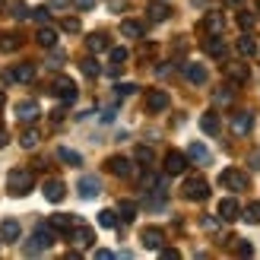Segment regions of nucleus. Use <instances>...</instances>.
Instances as JSON below:
<instances>
[{
    "label": "nucleus",
    "instance_id": "f257e3e1",
    "mask_svg": "<svg viewBox=\"0 0 260 260\" xmlns=\"http://www.w3.org/2000/svg\"><path fill=\"white\" fill-rule=\"evenodd\" d=\"M54 241H57V229L51 225V222H42V225H35L32 238L22 244V254H25V257H38L42 251H48Z\"/></svg>",
    "mask_w": 260,
    "mask_h": 260
},
{
    "label": "nucleus",
    "instance_id": "f03ea898",
    "mask_svg": "<svg viewBox=\"0 0 260 260\" xmlns=\"http://www.w3.org/2000/svg\"><path fill=\"white\" fill-rule=\"evenodd\" d=\"M7 190H10V197H25V193H32L35 190V172L32 168H10V175H7Z\"/></svg>",
    "mask_w": 260,
    "mask_h": 260
},
{
    "label": "nucleus",
    "instance_id": "7ed1b4c3",
    "mask_svg": "<svg viewBox=\"0 0 260 260\" xmlns=\"http://www.w3.org/2000/svg\"><path fill=\"white\" fill-rule=\"evenodd\" d=\"M67 238L76 244V248H92V244H95V232L89 229L80 216H73V225H70V232H67Z\"/></svg>",
    "mask_w": 260,
    "mask_h": 260
},
{
    "label": "nucleus",
    "instance_id": "20e7f679",
    "mask_svg": "<svg viewBox=\"0 0 260 260\" xmlns=\"http://www.w3.org/2000/svg\"><path fill=\"white\" fill-rule=\"evenodd\" d=\"M219 184H222L225 190H248L251 187V178L248 172H241V168H222V175H219Z\"/></svg>",
    "mask_w": 260,
    "mask_h": 260
},
{
    "label": "nucleus",
    "instance_id": "39448f33",
    "mask_svg": "<svg viewBox=\"0 0 260 260\" xmlns=\"http://www.w3.org/2000/svg\"><path fill=\"white\" fill-rule=\"evenodd\" d=\"M51 92H54L63 105H73V102L80 99V89H76V83L70 80V76H57V80L51 83Z\"/></svg>",
    "mask_w": 260,
    "mask_h": 260
},
{
    "label": "nucleus",
    "instance_id": "423d86ee",
    "mask_svg": "<svg viewBox=\"0 0 260 260\" xmlns=\"http://www.w3.org/2000/svg\"><path fill=\"white\" fill-rule=\"evenodd\" d=\"M181 193H184V200H206L210 197V184L200 178V175H190L187 181H184V187H181Z\"/></svg>",
    "mask_w": 260,
    "mask_h": 260
},
{
    "label": "nucleus",
    "instance_id": "0eeeda50",
    "mask_svg": "<svg viewBox=\"0 0 260 260\" xmlns=\"http://www.w3.org/2000/svg\"><path fill=\"white\" fill-rule=\"evenodd\" d=\"M76 190H80L83 200H95L102 193V178L99 175H80V181H76Z\"/></svg>",
    "mask_w": 260,
    "mask_h": 260
},
{
    "label": "nucleus",
    "instance_id": "6e6552de",
    "mask_svg": "<svg viewBox=\"0 0 260 260\" xmlns=\"http://www.w3.org/2000/svg\"><path fill=\"white\" fill-rule=\"evenodd\" d=\"M225 76H229L232 86H244L251 80V70H248L244 60H225Z\"/></svg>",
    "mask_w": 260,
    "mask_h": 260
},
{
    "label": "nucleus",
    "instance_id": "1a4fd4ad",
    "mask_svg": "<svg viewBox=\"0 0 260 260\" xmlns=\"http://www.w3.org/2000/svg\"><path fill=\"white\" fill-rule=\"evenodd\" d=\"M251 130H254V114L251 111H235V114H232V137H248L251 134Z\"/></svg>",
    "mask_w": 260,
    "mask_h": 260
},
{
    "label": "nucleus",
    "instance_id": "9d476101",
    "mask_svg": "<svg viewBox=\"0 0 260 260\" xmlns=\"http://www.w3.org/2000/svg\"><path fill=\"white\" fill-rule=\"evenodd\" d=\"M140 241H143V248L159 251V248H165V232L159 225H146V229L140 232Z\"/></svg>",
    "mask_w": 260,
    "mask_h": 260
},
{
    "label": "nucleus",
    "instance_id": "9b49d317",
    "mask_svg": "<svg viewBox=\"0 0 260 260\" xmlns=\"http://www.w3.org/2000/svg\"><path fill=\"white\" fill-rule=\"evenodd\" d=\"M181 73H184V80L193 83V86H203L206 80H210L206 67H203V63H193V60H184V63H181Z\"/></svg>",
    "mask_w": 260,
    "mask_h": 260
},
{
    "label": "nucleus",
    "instance_id": "f8f14e48",
    "mask_svg": "<svg viewBox=\"0 0 260 260\" xmlns=\"http://www.w3.org/2000/svg\"><path fill=\"white\" fill-rule=\"evenodd\" d=\"M16 118H19L22 124L38 121V118H42V108H38V102H35V99H22V102H16Z\"/></svg>",
    "mask_w": 260,
    "mask_h": 260
},
{
    "label": "nucleus",
    "instance_id": "ddd939ff",
    "mask_svg": "<svg viewBox=\"0 0 260 260\" xmlns=\"http://www.w3.org/2000/svg\"><path fill=\"white\" fill-rule=\"evenodd\" d=\"M143 102H146V111L149 114H162L168 108V92H165V89H149Z\"/></svg>",
    "mask_w": 260,
    "mask_h": 260
},
{
    "label": "nucleus",
    "instance_id": "4468645a",
    "mask_svg": "<svg viewBox=\"0 0 260 260\" xmlns=\"http://www.w3.org/2000/svg\"><path fill=\"white\" fill-rule=\"evenodd\" d=\"M216 216L222 219V222H235V219H241V203L235 197H225V200H219V210Z\"/></svg>",
    "mask_w": 260,
    "mask_h": 260
},
{
    "label": "nucleus",
    "instance_id": "2eb2a0df",
    "mask_svg": "<svg viewBox=\"0 0 260 260\" xmlns=\"http://www.w3.org/2000/svg\"><path fill=\"white\" fill-rule=\"evenodd\" d=\"M187 168V155L178 152V149H168L165 152V175H184Z\"/></svg>",
    "mask_w": 260,
    "mask_h": 260
},
{
    "label": "nucleus",
    "instance_id": "dca6fc26",
    "mask_svg": "<svg viewBox=\"0 0 260 260\" xmlns=\"http://www.w3.org/2000/svg\"><path fill=\"white\" fill-rule=\"evenodd\" d=\"M7 83H32L35 80V63H19L16 70H7L4 73Z\"/></svg>",
    "mask_w": 260,
    "mask_h": 260
},
{
    "label": "nucleus",
    "instance_id": "f3484780",
    "mask_svg": "<svg viewBox=\"0 0 260 260\" xmlns=\"http://www.w3.org/2000/svg\"><path fill=\"white\" fill-rule=\"evenodd\" d=\"M105 168L111 175H118V178H130V175H134V165H130L127 155H111V159L105 162Z\"/></svg>",
    "mask_w": 260,
    "mask_h": 260
},
{
    "label": "nucleus",
    "instance_id": "a211bd4d",
    "mask_svg": "<svg viewBox=\"0 0 260 260\" xmlns=\"http://www.w3.org/2000/svg\"><path fill=\"white\" fill-rule=\"evenodd\" d=\"M200 29L206 32V35H222V29H225V19H222V13H206L203 16V22H200Z\"/></svg>",
    "mask_w": 260,
    "mask_h": 260
},
{
    "label": "nucleus",
    "instance_id": "6ab92c4d",
    "mask_svg": "<svg viewBox=\"0 0 260 260\" xmlns=\"http://www.w3.org/2000/svg\"><path fill=\"white\" fill-rule=\"evenodd\" d=\"M42 190H45V200H48V203H60V200H63V193H67L63 181H57V178H48Z\"/></svg>",
    "mask_w": 260,
    "mask_h": 260
},
{
    "label": "nucleus",
    "instance_id": "aec40b11",
    "mask_svg": "<svg viewBox=\"0 0 260 260\" xmlns=\"http://www.w3.org/2000/svg\"><path fill=\"white\" fill-rule=\"evenodd\" d=\"M200 130H203L206 137H219V130H222V121H219V114H216V111L200 114Z\"/></svg>",
    "mask_w": 260,
    "mask_h": 260
},
{
    "label": "nucleus",
    "instance_id": "412c9836",
    "mask_svg": "<svg viewBox=\"0 0 260 260\" xmlns=\"http://www.w3.org/2000/svg\"><path fill=\"white\" fill-rule=\"evenodd\" d=\"M203 51H206L210 57H219V60H225V54H229V48H225V42H222L219 35H210V38H206V42H203Z\"/></svg>",
    "mask_w": 260,
    "mask_h": 260
},
{
    "label": "nucleus",
    "instance_id": "4be33fe9",
    "mask_svg": "<svg viewBox=\"0 0 260 260\" xmlns=\"http://www.w3.org/2000/svg\"><path fill=\"white\" fill-rule=\"evenodd\" d=\"M22 235V225L16 222V219H7L4 225H0V241H7V244H16Z\"/></svg>",
    "mask_w": 260,
    "mask_h": 260
},
{
    "label": "nucleus",
    "instance_id": "5701e85b",
    "mask_svg": "<svg viewBox=\"0 0 260 260\" xmlns=\"http://www.w3.org/2000/svg\"><path fill=\"white\" fill-rule=\"evenodd\" d=\"M187 159L197 162V165H210L213 155H210V149H206L203 143H190V146H187Z\"/></svg>",
    "mask_w": 260,
    "mask_h": 260
},
{
    "label": "nucleus",
    "instance_id": "b1692460",
    "mask_svg": "<svg viewBox=\"0 0 260 260\" xmlns=\"http://www.w3.org/2000/svg\"><path fill=\"white\" fill-rule=\"evenodd\" d=\"M146 13H149V22H165L168 16H172V7L162 4V0H152V4L146 7Z\"/></svg>",
    "mask_w": 260,
    "mask_h": 260
},
{
    "label": "nucleus",
    "instance_id": "393cba45",
    "mask_svg": "<svg viewBox=\"0 0 260 260\" xmlns=\"http://www.w3.org/2000/svg\"><path fill=\"white\" fill-rule=\"evenodd\" d=\"M57 162L70 165V168H80L83 165V155L76 152V149H70V146H57Z\"/></svg>",
    "mask_w": 260,
    "mask_h": 260
},
{
    "label": "nucleus",
    "instance_id": "a878e982",
    "mask_svg": "<svg viewBox=\"0 0 260 260\" xmlns=\"http://www.w3.org/2000/svg\"><path fill=\"white\" fill-rule=\"evenodd\" d=\"M235 51H238L241 57H254V54H257L260 48H257V42H254V38H251L248 32H244V35L238 38V42H235Z\"/></svg>",
    "mask_w": 260,
    "mask_h": 260
},
{
    "label": "nucleus",
    "instance_id": "bb28decb",
    "mask_svg": "<svg viewBox=\"0 0 260 260\" xmlns=\"http://www.w3.org/2000/svg\"><path fill=\"white\" fill-rule=\"evenodd\" d=\"M86 48L92 51V54H99V51H108V48H111V45H108V35H105V32H92V35L86 38Z\"/></svg>",
    "mask_w": 260,
    "mask_h": 260
},
{
    "label": "nucleus",
    "instance_id": "cd10ccee",
    "mask_svg": "<svg viewBox=\"0 0 260 260\" xmlns=\"http://www.w3.org/2000/svg\"><path fill=\"white\" fill-rule=\"evenodd\" d=\"M16 48H22V35L19 32H0V51H16Z\"/></svg>",
    "mask_w": 260,
    "mask_h": 260
},
{
    "label": "nucleus",
    "instance_id": "c85d7f7f",
    "mask_svg": "<svg viewBox=\"0 0 260 260\" xmlns=\"http://www.w3.org/2000/svg\"><path fill=\"white\" fill-rule=\"evenodd\" d=\"M121 35H127V38H143V35H146V25L137 22V19H124L121 22Z\"/></svg>",
    "mask_w": 260,
    "mask_h": 260
},
{
    "label": "nucleus",
    "instance_id": "c756f323",
    "mask_svg": "<svg viewBox=\"0 0 260 260\" xmlns=\"http://www.w3.org/2000/svg\"><path fill=\"white\" fill-rule=\"evenodd\" d=\"M232 102H235V89H232V86H222V89L213 92V105H219V108H229Z\"/></svg>",
    "mask_w": 260,
    "mask_h": 260
},
{
    "label": "nucleus",
    "instance_id": "7c9ffc66",
    "mask_svg": "<svg viewBox=\"0 0 260 260\" xmlns=\"http://www.w3.org/2000/svg\"><path fill=\"white\" fill-rule=\"evenodd\" d=\"M35 42L42 45V48H54V45H57V29L42 25V29H38V35H35Z\"/></svg>",
    "mask_w": 260,
    "mask_h": 260
},
{
    "label": "nucleus",
    "instance_id": "2f4dec72",
    "mask_svg": "<svg viewBox=\"0 0 260 260\" xmlns=\"http://www.w3.org/2000/svg\"><path fill=\"white\" fill-rule=\"evenodd\" d=\"M118 216H121V222H134L137 219V203L134 200H118Z\"/></svg>",
    "mask_w": 260,
    "mask_h": 260
},
{
    "label": "nucleus",
    "instance_id": "473e14b6",
    "mask_svg": "<svg viewBox=\"0 0 260 260\" xmlns=\"http://www.w3.org/2000/svg\"><path fill=\"white\" fill-rule=\"evenodd\" d=\"M241 216H244V222H251V225H260V200L248 203V206L241 210Z\"/></svg>",
    "mask_w": 260,
    "mask_h": 260
},
{
    "label": "nucleus",
    "instance_id": "72a5a7b5",
    "mask_svg": "<svg viewBox=\"0 0 260 260\" xmlns=\"http://www.w3.org/2000/svg\"><path fill=\"white\" fill-rule=\"evenodd\" d=\"M38 140H42V134L29 127V130H22V137H19V146H22V149H35V146H38Z\"/></svg>",
    "mask_w": 260,
    "mask_h": 260
},
{
    "label": "nucleus",
    "instance_id": "f704fd0d",
    "mask_svg": "<svg viewBox=\"0 0 260 260\" xmlns=\"http://www.w3.org/2000/svg\"><path fill=\"white\" fill-rule=\"evenodd\" d=\"M118 219H121L118 210H102L99 213V225L102 229H118Z\"/></svg>",
    "mask_w": 260,
    "mask_h": 260
},
{
    "label": "nucleus",
    "instance_id": "c9c22d12",
    "mask_svg": "<svg viewBox=\"0 0 260 260\" xmlns=\"http://www.w3.org/2000/svg\"><path fill=\"white\" fill-rule=\"evenodd\" d=\"M80 70L89 76V80H95V76L102 73V67H99V60H95V57H83V60H80Z\"/></svg>",
    "mask_w": 260,
    "mask_h": 260
},
{
    "label": "nucleus",
    "instance_id": "e433bc0d",
    "mask_svg": "<svg viewBox=\"0 0 260 260\" xmlns=\"http://www.w3.org/2000/svg\"><path fill=\"white\" fill-rule=\"evenodd\" d=\"M29 16H32L38 25H48V19H51V7H32Z\"/></svg>",
    "mask_w": 260,
    "mask_h": 260
},
{
    "label": "nucleus",
    "instance_id": "4c0bfd02",
    "mask_svg": "<svg viewBox=\"0 0 260 260\" xmlns=\"http://www.w3.org/2000/svg\"><path fill=\"white\" fill-rule=\"evenodd\" d=\"M134 159H137L140 165H152V162H155V152H152L149 146H137V152H134Z\"/></svg>",
    "mask_w": 260,
    "mask_h": 260
},
{
    "label": "nucleus",
    "instance_id": "58836bf2",
    "mask_svg": "<svg viewBox=\"0 0 260 260\" xmlns=\"http://www.w3.org/2000/svg\"><path fill=\"white\" fill-rule=\"evenodd\" d=\"M48 222L54 225L57 232H70V225H73V216H60V213H57V216H51Z\"/></svg>",
    "mask_w": 260,
    "mask_h": 260
},
{
    "label": "nucleus",
    "instance_id": "ea45409f",
    "mask_svg": "<svg viewBox=\"0 0 260 260\" xmlns=\"http://www.w3.org/2000/svg\"><path fill=\"white\" fill-rule=\"evenodd\" d=\"M63 60H67V51L54 45V48H51V57H48V67H54V70H57V67H60Z\"/></svg>",
    "mask_w": 260,
    "mask_h": 260
},
{
    "label": "nucleus",
    "instance_id": "a19ab883",
    "mask_svg": "<svg viewBox=\"0 0 260 260\" xmlns=\"http://www.w3.org/2000/svg\"><path fill=\"white\" fill-rule=\"evenodd\" d=\"M235 22H238V29H244V32H248V29H254V13L241 10L238 16H235Z\"/></svg>",
    "mask_w": 260,
    "mask_h": 260
},
{
    "label": "nucleus",
    "instance_id": "79ce46f5",
    "mask_svg": "<svg viewBox=\"0 0 260 260\" xmlns=\"http://www.w3.org/2000/svg\"><path fill=\"white\" fill-rule=\"evenodd\" d=\"M108 54H111V63H118V67H124V60L130 57L127 48H108Z\"/></svg>",
    "mask_w": 260,
    "mask_h": 260
},
{
    "label": "nucleus",
    "instance_id": "37998d69",
    "mask_svg": "<svg viewBox=\"0 0 260 260\" xmlns=\"http://www.w3.org/2000/svg\"><path fill=\"white\" fill-rule=\"evenodd\" d=\"M60 29L76 35V32H80V19H76V16H63V19H60Z\"/></svg>",
    "mask_w": 260,
    "mask_h": 260
},
{
    "label": "nucleus",
    "instance_id": "c03bdc74",
    "mask_svg": "<svg viewBox=\"0 0 260 260\" xmlns=\"http://www.w3.org/2000/svg\"><path fill=\"white\" fill-rule=\"evenodd\" d=\"M13 16H16V19H25V16H29V7H25L22 0H16V4H13Z\"/></svg>",
    "mask_w": 260,
    "mask_h": 260
},
{
    "label": "nucleus",
    "instance_id": "a18cd8bd",
    "mask_svg": "<svg viewBox=\"0 0 260 260\" xmlns=\"http://www.w3.org/2000/svg\"><path fill=\"white\" fill-rule=\"evenodd\" d=\"M114 92H118V95H134L137 86L134 83H118V86H114Z\"/></svg>",
    "mask_w": 260,
    "mask_h": 260
},
{
    "label": "nucleus",
    "instance_id": "49530a36",
    "mask_svg": "<svg viewBox=\"0 0 260 260\" xmlns=\"http://www.w3.org/2000/svg\"><path fill=\"white\" fill-rule=\"evenodd\" d=\"M137 54H140V60H149V57L155 54V45H149V42H146V45H140Z\"/></svg>",
    "mask_w": 260,
    "mask_h": 260
},
{
    "label": "nucleus",
    "instance_id": "de8ad7c7",
    "mask_svg": "<svg viewBox=\"0 0 260 260\" xmlns=\"http://www.w3.org/2000/svg\"><path fill=\"white\" fill-rule=\"evenodd\" d=\"M235 254H238V257H251V254H254V248H251L248 241H238V244H235Z\"/></svg>",
    "mask_w": 260,
    "mask_h": 260
},
{
    "label": "nucleus",
    "instance_id": "09e8293b",
    "mask_svg": "<svg viewBox=\"0 0 260 260\" xmlns=\"http://www.w3.org/2000/svg\"><path fill=\"white\" fill-rule=\"evenodd\" d=\"M159 257H162V260H178L181 251H175V248H159Z\"/></svg>",
    "mask_w": 260,
    "mask_h": 260
},
{
    "label": "nucleus",
    "instance_id": "8fccbe9b",
    "mask_svg": "<svg viewBox=\"0 0 260 260\" xmlns=\"http://www.w3.org/2000/svg\"><path fill=\"white\" fill-rule=\"evenodd\" d=\"M114 257H118V254L108 251V248H99V251H95V260H114Z\"/></svg>",
    "mask_w": 260,
    "mask_h": 260
},
{
    "label": "nucleus",
    "instance_id": "3c124183",
    "mask_svg": "<svg viewBox=\"0 0 260 260\" xmlns=\"http://www.w3.org/2000/svg\"><path fill=\"white\" fill-rule=\"evenodd\" d=\"M114 114H118V108H114V105H108L105 111H102V121H105V124H111V121H114Z\"/></svg>",
    "mask_w": 260,
    "mask_h": 260
},
{
    "label": "nucleus",
    "instance_id": "603ef678",
    "mask_svg": "<svg viewBox=\"0 0 260 260\" xmlns=\"http://www.w3.org/2000/svg\"><path fill=\"white\" fill-rule=\"evenodd\" d=\"M95 4H99V0H73V7H76V10H92Z\"/></svg>",
    "mask_w": 260,
    "mask_h": 260
},
{
    "label": "nucleus",
    "instance_id": "864d4df0",
    "mask_svg": "<svg viewBox=\"0 0 260 260\" xmlns=\"http://www.w3.org/2000/svg\"><path fill=\"white\" fill-rule=\"evenodd\" d=\"M248 165L254 168V172H260V152H251L248 155Z\"/></svg>",
    "mask_w": 260,
    "mask_h": 260
},
{
    "label": "nucleus",
    "instance_id": "5fc2aeb1",
    "mask_svg": "<svg viewBox=\"0 0 260 260\" xmlns=\"http://www.w3.org/2000/svg\"><path fill=\"white\" fill-rule=\"evenodd\" d=\"M203 229H206V232H219V222H216V219H210V216H206V219H203Z\"/></svg>",
    "mask_w": 260,
    "mask_h": 260
},
{
    "label": "nucleus",
    "instance_id": "6e6d98bb",
    "mask_svg": "<svg viewBox=\"0 0 260 260\" xmlns=\"http://www.w3.org/2000/svg\"><path fill=\"white\" fill-rule=\"evenodd\" d=\"M168 73H172V63H168V67H165V63H162V67H155V76H168Z\"/></svg>",
    "mask_w": 260,
    "mask_h": 260
},
{
    "label": "nucleus",
    "instance_id": "4d7b16f0",
    "mask_svg": "<svg viewBox=\"0 0 260 260\" xmlns=\"http://www.w3.org/2000/svg\"><path fill=\"white\" fill-rule=\"evenodd\" d=\"M7 143H10V134H7V130H4V127H0V149H4V146H7Z\"/></svg>",
    "mask_w": 260,
    "mask_h": 260
},
{
    "label": "nucleus",
    "instance_id": "13d9d810",
    "mask_svg": "<svg viewBox=\"0 0 260 260\" xmlns=\"http://www.w3.org/2000/svg\"><path fill=\"white\" fill-rule=\"evenodd\" d=\"M190 4H193V7H210L213 0H190Z\"/></svg>",
    "mask_w": 260,
    "mask_h": 260
},
{
    "label": "nucleus",
    "instance_id": "bf43d9fd",
    "mask_svg": "<svg viewBox=\"0 0 260 260\" xmlns=\"http://www.w3.org/2000/svg\"><path fill=\"white\" fill-rule=\"evenodd\" d=\"M63 4H67V0H51L48 7H51V10H57V7H63Z\"/></svg>",
    "mask_w": 260,
    "mask_h": 260
},
{
    "label": "nucleus",
    "instance_id": "052dcab7",
    "mask_svg": "<svg viewBox=\"0 0 260 260\" xmlns=\"http://www.w3.org/2000/svg\"><path fill=\"white\" fill-rule=\"evenodd\" d=\"M222 4H225V7H241L244 0H222Z\"/></svg>",
    "mask_w": 260,
    "mask_h": 260
},
{
    "label": "nucleus",
    "instance_id": "680f3d73",
    "mask_svg": "<svg viewBox=\"0 0 260 260\" xmlns=\"http://www.w3.org/2000/svg\"><path fill=\"white\" fill-rule=\"evenodd\" d=\"M4 102H7V95H4V89H0V108H4Z\"/></svg>",
    "mask_w": 260,
    "mask_h": 260
},
{
    "label": "nucleus",
    "instance_id": "e2e57ef3",
    "mask_svg": "<svg viewBox=\"0 0 260 260\" xmlns=\"http://www.w3.org/2000/svg\"><path fill=\"white\" fill-rule=\"evenodd\" d=\"M257 10H260V0H257Z\"/></svg>",
    "mask_w": 260,
    "mask_h": 260
},
{
    "label": "nucleus",
    "instance_id": "0e129e2a",
    "mask_svg": "<svg viewBox=\"0 0 260 260\" xmlns=\"http://www.w3.org/2000/svg\"><path fill=\"white\" fill-rule=\"evenodd\" d=\"M257 54H260V51H257Z\"/></svg>",
    "mask_w": 260,
    "mask_h": 260
}]
</instances>
